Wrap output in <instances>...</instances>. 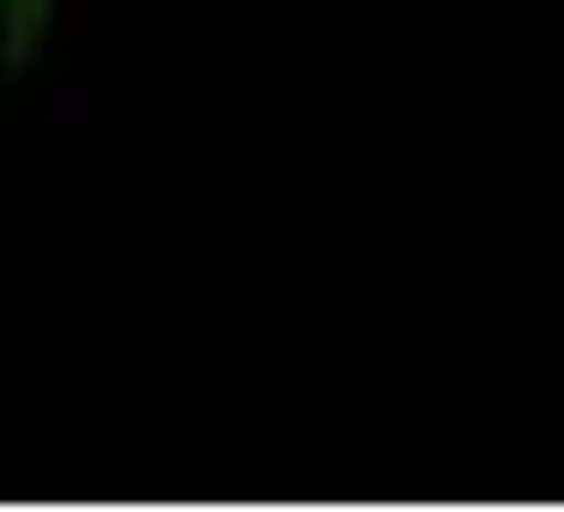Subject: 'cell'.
Here are the masks:
<instances>
[{
    "label": "cell",
    "instance_id": "1",
    "mask_svg": "<svg viewBox=\"0 0 564 512\" xmlns=\"http://www.w3.org/2000/svg\"><path fill=\"white\" fill-rule=\"evenodd\" d=\"M58 26V0H0V68L21 79Z\"/></svg>",
    "mask_w": 564,
    "mask_h": 512
}]
</instances>
